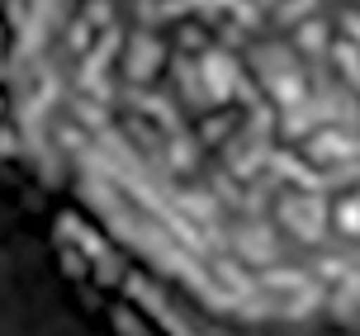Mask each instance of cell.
I'll use <instances>...</instances> for the list:
<instances>
[{
	"label": "cell",
	"instance_id": "cell-1",
	"mask_svg": "<svg viewBox=\"0 0 360 336\" xmlns=\"http://www.w3.org/2000/svg\"><path fill=\"white\" fill-rule=\"evenodd\" d=\"M327 218H332V209H327L313 190H304V195H280V223H285L299 242H308V247L323 237Z\"/></svg>",
	"mask_w": 360,
	"mask_h": 336
},
{
	"label": "cell",
	"instance_id": "cell-2",
	"mask_svg": "<svg viewBox=\"0 0 360 336\" xmlns=\"http://www.w3.org/2000/svg\"><path fill=\"white\" fill-rule=\"evenodd\" d=\"M228 232H233V247H237V256H242L247 266H261V270L275 266V256H280V242H275V228H270L266 218H252V223H242V228H228Z\"/></svg>",
	"mask_w": 360,
	"mask_h": 336
},
{
	"label": "cell",
	"instance_id": "cell-3",
	"mask_svg": "<svg viewBox=\"0 0 360 336\" xmlns=\"http://www.w3.org/2000/svg\"><path fill=\"white\" fill-rule=\"evenodd\" d=\"M199 71H204V86H209V100H214V105H228V100L237 95V86H242L237 57L228 53V48H218V43L199 57Z\"/></svg>",
	"mask_w": 360,
	"mask_h": 336
},
{
	"label": "cell",
	"instance_id": "cell-4",
	"mask_svg": "<svg viewBox=\"0 0 360 336\" xmlns=\"http://www.w3.org/2000/svg\"><path fill=\"white\" fill-rule=\"evenodd\" d=\"M308 161H360V138H351V128H318L313 138H304Z\"/></svg>",
	"mask_w": 360,
	"mask_h": 336
},
{
	"label": "cell",
	"instance_id": "cell-5",
	"mask_svg": "<svg viewBox=\"0 0 360 336\" xmlns=\"http://www.w3.org/2000/svg\"><path fill=\"white\" fill-rule=\"evenodd\" d=\"M162 71V43H157V34H133V43H128V57H124V76L128 86H143V81H152Z\"/></svg>",
	"mask_w": 360,
	"mask_h": 336
},
{
	"label": "cell",
	"instance_id": "cell-6",
	"mask_svg": "<svg viewBox=\"0 0 360 336\" xmlns=\"http://www.w3.org/2000/svg\"><path fill=\"white\" fill-rule=\"evenodd\" d=\"M214 280H223V284H228V294H237V299L261 294V280L247 270V261H242V256H218V261H214Z\"/></svg>",
	"mask_w": 360,
	"mask_h": 336
},
{
	"label": "cell",
	"instance_id": "cell-7",
	"mask_svg": "<svg viewBox=\"0 0 360 336\" xmlns=\"http://www.w3.org/2000/svg\"><path fill=\"white\" fill-rule=\"evenodd\" d=\"M313 284H323L313 270H289V266H270L261 270V294H304Z\"/></svg>",
	"mask_w": 360,
	"mask_h": 336
},
{
	"label": "cell",
	"instance_id": "cell-8",
	"mask_svg": "<svg viewBox=\"0 0 360 336\" xmlns=\"http://www.w3.org/2000/svg\"><path fill=\"white\" fill-rule=\"evenodd\" d=\"M199 152H204V142L195 133H185V128L171 133L166 138V171H180V176L185 171H199Z\"/></svg>",
	"mask_w": 360,
	"mask_h": 336
},
{
	"label": "cell",
	"instance_id": "cell-9",
	"mask_svg": "<svg viewBox=\"0 0 360 336\" xmlns=\"http://www.w3.org/2000/svg\"><path fill=\"white\" fill-rule=\"evenodd\" d=\"M124 294H128V303H138V308H147V313H157V308H166L162 289L152 284V275H138V270H128Z\"/></svg>",
	"mask_w": 360,
	"mask_h": 336
},
{
	"label": "cell",
	"instance_id": "cell-10",
	"mask_svg": "<svg viewBox=\"0 0 360 336\" xmlns=\"http://www.w3.org/2000/svg\"><path fill=\"white\" fill-rule=\"evenodd\" d=\"M72 109H76V119H81L86 128H95V133L109 128V105H100L95 95H72Z\"/></svg>",
	"mask_w": 360,
	"mask_h": 336
},
{
	"label": "cell",
	"instance_id": "cell-11",
	"mask_svg": "<svg viewBox=\"0 0 360 336\" xmlns=\"http://www.w3.org/2000/svg\"><path fill=\"white\" fill-rule=\"evenodd\" d=\"M332 228L342 232V237H360V195H346L332 209Z\"/></svg>",
	"mask_w": 360,
	"mask_h": 336
},
{
	"label": "cell",
	"instance_id": "cell-12",
	"mask_svg": "<svg viewBox=\"0 0 360 336\" xmlns=\"http://www.w3.org/2000/svg\"><path fill=\"white\" fill-rule=\"evenodd\" d=\"M294 43H299V48L318 62V57H323V48H327V19H308L304 29L294 34Z\"/></svg>",
	"mask_w": 360,
	"mask_h": 336
},
{
	"label": "cell",
	"instance_id": "cell-13",
	"mask_svg": "<svg viewBox=\"0 0 360 336\" xmlns=\"http://www.w3.org/2000/svg\"><path fill=\"white\" fill-rule=\"evenodd\" d=\"M233 128H237V114H209V119L199 124V142H204V147H218V142H228Z\"/></svg>",
	"mask_w": 360,
	"mask_h": 336
},
{
	"label": "cell",
	"instance_id": "cell-14",
	"mask_svg": "<svg viewBox=\"0 0 360 336\" xmlns=\"http://www.w3.org/2000/svg\"><path fill=\"white\" fill-rule=\"evenodd\" d=\"M313 275L323 284H342L351 275V256H313Z\"/></svg>",
	"mask_w": 360,
	"mask_h": 336
},
{
	"label": "cell",
	"instance_id": "cell-15",
	"mask_svg": "<svg viewBox=\"0 0 360 336\" xmlns=\"http://www.w3.org/2000/svg\"><path fill=\"white\" fill-rule=\"evenodd\" d=\"M209 190H214L228 209H242V199H247L242 190H237V176H233V171H214V176H209Z\"/></svg>",
	"mask_w": 360,
	"mask_h": 336
},
{
	"label": "cell",
	"instance_id": "cell-16",
	"mask_svg": "<svg viewBox=\"0 0 360 336\" xmlns=\"http://www.w3.org/2000/svg\"><path fill=\"white\" fill-rule=\"evenodd\" d=\"M53 147H62V152H76V157H81V152L90 147V138H86V128H81V124H57L53 128Z\"/></svg>",
	"mask_w": 360,
	"mask_h": 336
},
{
	"label": "cell",
	"instance_id": "cell-17",
	"mask_svg": "<svg viewBox=\"0 0 360 336\" xmlns=\"http://www.w3.org/2000/svg\"><path fill=\"white\" fill-rule=\"evenodd\" d=\"M318 5H323V0H280V5H275V24H280V29H294L299 15H313Z\"/></svg>",
	"mask_w": 360,
	"mask_h": 336
},
{
	"label": "cell",
	"instance_id": "cell-18",
	"mask_svg": "<svg viewBox=\"0 0 360 336\" xmlns=\"http://www.w3.org/2000/svg\"><path fill=\"white\" fill-rule=\"evenodd\" d=\"M57 266H62V275H72V280H86V275H95V266H90L86 251H72L62 247V256H57Z\"/></svg>",
	"mask_w": 360,
	"mask_h": 336
},
{
	"label": "cell",
	"instance_id": "cell-19",
	"mask_svg": "<svg viewBox=\"0 0 360 336\" xmlns=\"http://www.w3.org/2000/svg\"><path fill=\"white\" fill-rule=\"evenodd\" d=\"M95 280H100V284H124V280H128V270H124V261L114 256V247H109L105 256L95 261Z\"/></svg>",
	"mask_w": 360,
	"mask_h": 336
},
{
	"label": "cell",
	"instance_id": "cell-20",
	"mask_svg": "<svg viewBox=\"0 0 360 336\" xmlns=\"http://www.w3.org/2000/svg\"><path fill=\"white\" fill-rule=\"evenodd\" d=\"M90 29H95L90 19H72V29H67V48H72L76 57H90V48H95V43H90Z\"/></svg>",
	"mask_w": 360,
	"mask_h": 336
},
{
	"label": "cell",
	"instance_id": "cell-21",
	"mask_svg": "<svg viewBox=\"0 0 360 336\" xmlns=\"http://www.w3.org/2000/svg\"><path fill=\"white\" fill-rule=\"evenodd\" d=\"M233 24H242V29H261V5H256V0H237Z\"/></svg>",
	"mask_w": 360,
	"mask_h": 336
},
{
	"label": "cell",
	"instance_id": "cell-22",
	"mask_svg": "<svg viewBox=\"0 0 360 336\" xmlns=\"http://www.w3.org/2000/svg\"><path fill=\"white\" fill-rule=\"evenodd\" d=\"M86 19L95 24V29H114V5H109V0H90Z\"/></svg>",
	"mask_w": 360,
	"mask_h": 336
},
{
	"label": "cell",
	"instance_id": "cell-23",
	"mask_svg": "<svg viewBox=\"0 0 360 336\" xmlns=\"http://www.w3.org/2000/svg\"><path fill=\"white\" fill-rule=\"evenodd\" d=\"M114 327H119V336H147V327L133 318V308H114Z\"/></svg>",
	"mask_w": 360,
	"mask_h": 336
},
{
	"label": "cell",
	"instance_id": "cell-24",
	"mask_svg": "<svg viewBox=\"0 0 360 336\" xmlns=\"http://www.w3.org/2000/svg\"><path fill=\"white\" fill-rule=\"evenodd\" d=\"M176 43L185 48V53H190V48H204V53H209V38H204V24H185Z\"/></svg>",
	"mask_w": 360,
	"mask_h": 336
},
{
	"label": "cell",
	"instance_id": "cell-25",
	"mask_svg": "<svg viewBox=\"0 0 360 336\" xmlns=\"http://www.w3.org/2000/svg\"><path fill=\"white\" fill-rule=\"evenodd\" d=\"M152 318L162 322V332H166V336H195V332H190V327H185V322L176 318V313H171V308H157Z\"/></svg>",
	"mask_w": 360,
	"mask_h": 336
},
{
	"label": "cell",
	"instance_id": "cell-26",
	"mask_svg": "<svg viewBox=\"0 0 360 336\" xmlns=\"http://www.w3.org/2000/svg\"><path fill=\"white\" fill-rule=\"evenodd\" d=\"M247 34H242V24H218V48H242Z\"/></svg>",
	"mask_w": 360,
	"mask_h": 336
},
{
	"label": "cell",
	"instance_id": "cell-27",
	"mask_svg": "<svg viewBox=\"0 0 360 336\" xmlns=\"http://www.w3.org/2000/svg\"><path fill=\"white\" fill-rule=\"evenodd\" d=\"M342 34H346V43H356V48H360V15H356V10H346V15H342Z\"/></svg>",
	"mask_w": 360,
	"mask_h": 336
},
{
	"label": "cell",
	"instance_id": "cell-28",
	"mask_svg": "<svg viewBox=\"0 0 360 336\" xmlns=\"http://www.w3.org/2000/svg\"><path fill=\"white\" fill-rule=\"evenodd\" d=\"M256 5H280V0H256Z\"/></svg>",
	"mask_w": 360,
	"mask_h": 336
}]
</instances>
